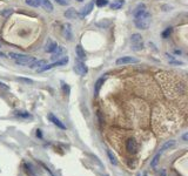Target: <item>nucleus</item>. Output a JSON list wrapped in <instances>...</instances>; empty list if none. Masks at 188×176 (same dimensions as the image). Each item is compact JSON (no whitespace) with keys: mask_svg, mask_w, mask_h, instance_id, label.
<instances>
[{"mask_svg":"<svg viewBox=\"0 0 188 176\" xmlns=\"http://www.w3.org/2000/svg\"><path fill=\"white\" fill-rule=\"evenodd\" d=\"M123 5H125V0H114L111 4V8L112 9H120Z\"/></svg>","mask_w":188,"mask_h":176,"instance_id":"a211bd4d","label":"nucleus"},{"mask_svg":"<svg viewBox=\"0 0 188 176\" xmlns=\"http://www.w3.org/2000/svg\"><path fill=\"white\" fill-rule=\"evenodd\" d=\"M172 31H173V28H172V27H168V28H166L165 31L162 32V38H164V39H167L168 37H169V35H171Z\"/></svg>","mask_w":188,"mask_h":176,"instance_id":"393cba45","label":"nucleus"},{"mask_svg":"<svg viewBox=\"0 0 188 176\" xmlns=\"http://www.w3.org/2000/svg\"><path fill=\"white\" fill-rule=\"evenodd\" d=\"M143 176H147V174H143Z\"/></svg>","mask_w":188,"mask_h":176,"instance_id":"f704fd0d","label":"nucleus"},{"mask_svg":"<svg viewBox=\"0 0 188 176\" xmlns=\"http://www.w3.org/2000/svg\"><path fill=\"white\" fill-rule=\"evenodd\" d=\"M136 176H141V174H138V175H136Z\"/></svg>","mask_w":188,"mask_h":176,"instance_id":"72a5a7b5","label":"nucleus"},{"mask_svg":"<svg viewBox=\"0 0 188 176\" xmlns=\"http://www.w3.org/2000/svg\"><path fill=\"white\" fill-rule=\"evenodd\" d=\"M74 72L78 74V75L83 77V75L87 74L88 68H87V66H86L83 61H80V60L78 59V60H75V62H74Z\"/></svg>","mask_w":188,"mask_h":176,"instance_id":"20e7f679","label":"nucleus"},{"mask_svg":"<svg viewBox=\"0 0 188 176\" xmlns=\"http://www.w3.org/2000/svg\"><path fill=\"white\" fill-rule=\"evenodd\" d=\"M139 60L132 56H121L116 60V65L118 66H125V65H129V63H138Z\"/></svg>","mask_w":188,"mask_h":176,"instance_id":"423d86ee","label":"nucleus"},{"mask_svg":"<svg viewBox=\"0 0 188 176\" xmlns=\"http://www.w3.org/2000/svg\"><path fill=\"white\" fill-rule=\"evenodd\" d=\"M75 52H76V56H78V59L80 60V61H83L86 59V53H85V51H83V48L80 45H78V46L75 47Z\"/></svg>","mask_w":188,"mask_h":176,"instance_id":"ddd939ff","label":"nucleus"},{"mask_svg":"<svg viewBox=\"0 0 188 176\" xmlns=\"http://www.w3.org/2000/svg\"><path fill=\"white\" fill-rule=\"evenodd\" d=\"M67 62H68V58L67 56H64L61 60H58V61L53 62V63H51V65H45V66H42V67L38 68V72H39V73H41V72H45V70H50V69L54 68V67H58V66L66 65Z\"/></svg>","mask_w":188,"mask_h":176,"instance_id":"7ed1b4c3","label":"nucleus"},{"mask_svg":"<svg viewBox=\"0 0 188 176\" xmlns=\"http://www.w3.org/2000/svg\"><path fill=\"white\" fill-rule=\"evenodd\" d=\"M0 87H1V88H4V89H8L7 86H6L5 84H2V82H0Z\"/></svg>","mask_w":188,"mask_h":176,"instance_id":"c756f323","label":"nucleus"},{"mask_svg":"<svg viewBox=\"0 0 188 176\" xmlns=\"http://www.w3.org/2000/svg\"><path fill=\"white\" fill-rule=\"evenodd\" d=\"M175 145V141H167V142H165L164 145H162V147L160 148V153H162V152H165V150H167V149H169V148H172L173 145Z\"/></svg>","mask_w":188,"mask_h":176,"instance_id":"6ab92c4d","label":"nucleus"},{"mask_svg":"<svg viewBox=\"0 0 188 176\" xmlns=\"http://www.w3.org/2000/svg\"><path fill=\"white\" fill-rule=\"evenodd\" d=\"M48 119H50V121L53 123V124H55L58 128H60V129H66V126L64 124V123L61 122L60 120L57 117V116H54L53 114H50L48 115Z\"/></svg>","mask_w":188,"mask_h":176,"instance_id":"1a4fd4ad","label":"nucleus"},{"mask_svg":"<svg viewBox=\"0 0 188 176\" xmlns=\"http://www.w3.org/2000/svg\"><path fill=\"white\" fill-rule=\"evenodd\" d=\"M55 2H58L61 6H66V5H69V0H55Z\"/></svg>","mask_w":188,"mask_h":176,"instance_id":"bb28decb","label":"nucleus"},{"mask_svg":"<svg viewBox=\"0 0 188 176\" xmlns=\"http://www.w3.org/2000/svg\"><path fill=\"white\" fill-rule=\"evenodd\" d=\"M26 4L32 6V7H39V5H38V2L35 0H26Z\"/></svg>","mask_w":188,"mask_h":176,"instance_id":"a878e982","label":"nucleus"},{"mask_svg":"<svg viewBox=\"0 0 188 176\" xmlns=\"http://www.w3.org/2000/svg\"><path fill=\"white\" fill-rule=\"evenodd\" d=\"M94 8V1H90V4H87L85 7L81 9V12H80V14L79 16H88L90 12H92V9Z\"/></svg>","mask_w":188,"mask_h":176,"instance_id":"9d476101","label":"nucleus"},{"mask_svg":"<svg viewBox=\"0 0 188 176\" xmlns=\"http://www.w3.org/2000/svg\"><path fill=\"white\" fill-rule=\"evenodd\" d=\"M107 155H108V157H109V161H111V163H112V164H114V166H116V164H118V162H116V159H115L114 154L112 153V150H107Z\"/></svg>","mask_w":188,"mask_h":176,"instance_id":"4be33fe9","label":"nucleus"},{"mask_svg":"<svg viewBox=\"0 0 188 176\" xmlns=\"http://www.w3.org/2000/svg\"><path fill=\"white\" fill-rule=\"evenodd\" d=\"M35 60H37V59H34L33 56H28V55H24V54H21V56H20L19 59H17L15 62H17L18 65H21V66H28V67H30L31 65L35 61Z\"/></svg>","mask_w":188,"mask_h":176,"instance_id":"39448f33","label":"nucleus"},{"mask_svg":"<svg viewBox=\"0 0 188 176\" xmlns=\"http://www.w3.org/2000/svg\"><path fill=\"white\" fill-rule=\"evenodd\" d=\"M131 42H132V49L133 51H141L143 48V42H142V37H141V34H133L132 35V38H131Z\"/></svg>","mask_w":188,"mask_h":176,"instance_id":"f03ea898","label":"nucleus"},{"mask_svg":"<svg viewBox=\"0 0 188 176\" xmlns=\"http://www.w3.org/2000/svg\"><path fill=\"white\" fill-rule=\"evenodd\" d=\"M135 26L140 30H147L150 25V13L148 11H145L143 13L134 16Z\"/></svg>","mask_w":188,"mask_h":176,"instance_id":"f257e3e1","label":"nucleus"},{"mask_svg":"<svg viewBox=\"0 0 188 176\" xmlns=\"http://www.w3.org/2000/svg\"><path fill=\"white\" fill-rule=\"evenodd\" d=\"M37 136H38V138H42V134H41V130H39V129L37 130Z\"/></svg>","mask_w":188,"mask_h":176,"instance_id":"c85d7f7f","label":"nucleus"},{"mask_svg":"<svg viewBox=\"0 0 188 176\" xmlns=\"http://www.w3.org/2000/svg\"><path fill=\"white\" fill-rule=\"evenodd\" d=\"M76 1H79V2H83V0H76Z\"/></svg>","mask_w":188,"mask_h":176,"instance_id":"473e14b6","label":"nucleus"},{"mask_svg":"<svg viewBox=\"0 0 188 176\" xmlns=\"http://www.w3.org/2000/svg\"><path fill=\"white\" fill-rule=\"evenodd\" d=\"M187 138H188V134H185V135H183V140L187 141Z\"/></svg>","mask_w":188,"mask_h":176,"instance_id":"7c9ffc66","label":"nucleus"},{"mask_svg":"<svg viewBox=\"0 0 188 176\" xmlns=\"http://www.w3.org/2000/svg\"><path fill=\"white\" fill-rule=\"evenodd\" d=\"M0 56H4V58H6V56H5V54H4V53H0Z\"/></svg>","mask_w":188,"mask_h":176,"instance_id":"2f4dec72","label":"nucleus"},{"mask_svg":"<svg viewBox=\"0 0 188 176\" xmlns=\"http://www.w3.org/2000/svg\"><path fill=\"white\" fill-rule=\"evenodd\" d=\"M160 155H161V153H158L154 157H153V160H152V162H150V167H157V164H158L159 162V159H160Z\"/></svg>","mask_w":188,"mask_h":176,"instance_id":"5701e85b","label":"nucleus"},{"mask_svg":"<svg viewBox=\"0 0 188 176\" xmlns=\"http://www.w3.org/2000/svg\"><path fill=\"white\" fill-rule=\"evenodd\" d=\"M19 80H21V81H25V82H27V84H33V80H31V79H25V77H20Z\"/></svg>","mask_w":188,"mask_h":176,"instance_id":"cd10ccee","label":"nucleus"},{"mask_svg":"<svg viewBox=\"0 0 188 176\" xmlns=\"http://www.w3.org/2000/svg\"><path fill=\"white\" fill-rule=\"evenodd\" d=\"M0 47H1V46H0Z\"/></svg>","mask_w":188,"mask_h":176,"instance_id":"c9c22d12","label":"nucleus"},{"mask_svg":"<svg viewBox=\"0 0 188 176\" xmlns=\"http://www.w3.org/2000/svg\"><path fill=\"white\" fill-rule=\"evenodd\" d=\"M45 65H46L45 60H35V61L30 66V68H40V67H42V66H45Z\"/></svg>","mask_w":188,"mask_h":176,"instance_id":"aec40b11","label":"nucleus"},{"mask_svg":"<svg viewBox=\"0 0 188 176\" xmlns=\"http://www.w3.org/2000/svg\"><path fill=\"white\" fill-rule=\"evenodd\" d=\"M126 150L131 154L138 153V143L134 138H129L128 141H126Z\"/></svg>","mask_w":188,"mask_h":176,"instance_id":"0eeeda50","label":"nucleus"},{"mask_svg":"<svg viewBox=\"0 0 188 176\" xmlns=\"http://www.w3.org/2000/svg\"><path fill=\"white\" fill-rule=\"evenodd\" d=\"M95 4L98 7H105L108 5V0H95Z\"/></svg>","mask_w":188,"mask_h":176,"instance_id":"b1692460","label":"nucleus"},{"mask_svg":"<svg viewBox=\"0 0 188 176\" xmlns=\"http://www.w3.org/2000/svg\"><path fill=\"white\" fill-rule=\"evenodd\" d=\"M65 16L67 19H78L80 16H79V13L75 11L74 8H68L67 11L65 12Z\"/></svg>","mask_w":188,"mask_h":176,"instance_id":"f8f14e48","label":"nucleus"},{"mask_svg":"<svg viewBox=\"0 0 188 176\" xmlns=\"http://www.w3.org/2000/svg\"><path fill=\"white\" fill-rule=\"evenodd\" d=\"M64 54V48L61 46H58L55 48V51L52 53V60H55V59H60V58H64L61 56Z\"/></svg>","mask_w":188,"mask_h":176,"instance_id":"4468645a","label":"nucleus"},{"mask_svg":"<svg viewBox=\"0 0 188 176\" xmlns=\"http://www.w3.org/2000/svg\"><path fill=\"white\" fill-rule=\"evenodd\" d=\"M145 11H147V8H146V5L145 4H139L135 8H134V11H133V16H139V14H141L143 13Z\"/></svg>","mask_w":188,"mask_h":176,"instance_id":"2eb2a0df","label":"nucleus"},{"mask_svg":"<svg viewBox=\"0 0 188 176\" xmlns=\"http://www.w3.org/2000/svg\"><path fill=\"white\" fill-rule=\"evenodd\" d=\"M35 1L38 2L39 7L41 6V7L44 8L45 11H47V12H52L53 11V5L51 4L50 0H35Z\"/></svg>","mask_w":188,"mask_h":176,"instance_id":"6e6552de","label":"nucleus"},{"mask_svg":"<svg viewBox=\"0 0 188 176\" xmlns=\"http://www.w3.org/2000/svg\"><path fill=\"white\" fill-rule=\"evenodd\" d=\"M57 47H58V45H57L55 42H53V41H51V40H48L47 44H46V46H45V51L46 52H48V53H53V52L55 51Z\"/></svg>","mask_w":188,"mask_h":176,"instance_id":"f3484780","label":"nucleus"},{"mask_svg":"<svg viewBox=\"0 0 188 176\" xmlns=\"http://www.w3.org/2000/svg\"><path fill=\"white\" fill-rule=\"evenodd\" d=\"M15 115L17 116H19V117H24V119H30V117H32V115L28 113V112H15Z\"/></svg>","mask_w":188,"mask_h":176,"instance_id":"412c9836","label":"nucleus"},{"mask_svg":"<svg viewBox=\"0 0 188 176\" xmlns=\"http://www.w3.org/2000/svg\"><path fill=\"white\" fill-rule=\"evenodd\" d=\"M105 80H106V77H101L98 81L95 82V86H94V94H95V95H98L99 94V92H100V88H101L102 84L105 82Z\"/></svg>","mask_w":188,"mask_h":176,"instance_id":"dca6fc26","label":"nucleus"},{"mask_svg":"<svg viewBox=\"0 0 188 176\" xmlns=\"http://www.w3.org/2000/svg\"><path fill=\"white\" fill-rule=\"evenodd\" d=\"M64 37L67 39L68 41H71L72 38H73V34H72V28H71V25L67 23V25H65L64 26Z\"/></svg>","mask_w":188,"mask_h":176,"instance_id":"9b49d317","label":"nucleus"}]
</instances>
